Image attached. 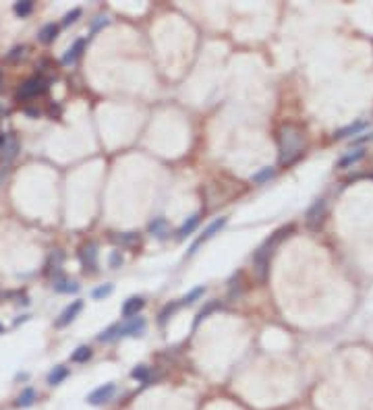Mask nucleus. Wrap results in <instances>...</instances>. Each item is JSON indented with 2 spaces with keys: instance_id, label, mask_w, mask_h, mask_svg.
I'll return each mask as SVG.
<instances>
[{
  "instance_id": "1",
  "label": "nucleus",
  "mask_w": 373,
  "mask_h": 410,
  "mask_svg": "<svg viewBox=\"0 0 373 410\" xmlns=\"http://www.w3.org/2000/svg\"><path fill=\"white\" fill-rule=\"evenodd\" d=\"M278 149H280V155L278 160L282 166H288L292 162H297L299 157L303 155V149H305V133L301 127L297 124H284L282 129L278 133Z\"/></svg>"
},
{
  "instance_id": "2",
  "label": "nucleus",
  "mask_w": 373,
  "mask_h": 410,
  "mask_svg": "<svg viewBox=\"0 0 373 410\" xmlns=\"http://www.w3.org/2000/svg\"><path fill=\"white\" fill-rule=\"evenodd\" d=\"M288 232H292V226H288V228H280V230L272 236V240H268L263 247H259V249H257V253L253 255V267H255V274H257V278H259L261 282H263L265 276H268L270 259H272L274 249H276L280 242H282L284 236H288Z\"/></svg>"
},
{
  "instance_id": "3",
  "label": "nucleus",
  "mask_w": 373,
  "mask_h": 410,
  "mask_svg": "<svg viewBox=\"0 0 373 410\" xmlns=\"http://www.w3.org/2000/svg\"><path fill=\"white\" fill-rule=\"evenodd\" d=\"M44 91H46V81L40 79V77H31L21 85L19 98L21 100H31V98H38L40 93H44Z\"/></svg>"
},
{
  "instance_id": "4",
  "label": "nucleus",
  "mask_w": 373,
  "mask_h": 410,
  "mask_svg": "<svg viewBox=\"0 0 373 410\" xmlns=\"http://www.w3.org/2000/svg\"><path fill=\"white\" fill-rule=\"evenodd\" d=\"M114 392H116V386H114V384H104V386L96 388V390H93V392L87 396V402H89L91 406H102V404H106V402L112 400Z\"/></svg>"
},
{
  "instance_id": "5",
  "label": "nucleus",
  "mask_w": 373,
  "mask_h": 410,
  "mask_svg": "<svg viewBox=\"0 0 373 410\" xmlns=\"http://www.w3.org/2000/svg\"><path fill=\"white\" fill-rule=\"evenodd\" d=\"M226 224H228V217H218V220H214V222H211V224H209V226L203 230V234H201V236H199V238L193 242V247H191V251H189V255H193L195 251H197V247H199L201 242H205V240H209L211 236H216V234L220 232V230H222Z\"/></svg>"
},
{
  "instance_id": "6",
  "label": "nucleus",
  "mask_w": 373,
  "mask_h": 410,
  "mask_svg": "<svg viewBox=\"0 0 373 410\" xmlns=\"http://www.w3.org/2000/svg\"><path fill=\"white\" fill-rule=\"evenodd\" d=\"M81 309H83V300H73L65 311H62L60 315H58V319H56V327H67L69 323H73L75 319H77V315L81 313Z\"/></svg>"
},
{
  "instance_id": "7",
  "label": "nucleus",
  "mask_w": 373,
  "mask_h": 410,
  "mask_svg": "<svg viewBox=\"0 0 373 410\" xmlns=\"http://www.w3.org/2000/svg\"><path fill=\"white\" fill-rule=\"evenodd\" d=\"M326 209H328L326 199H317L313 205H311V207L307 209V224H309L311 228L319 226V224H322V220L326 217Z\"/></svg>"
},
{
  "instance_id": "8",
  "label": "nucleus",
  "mask_w": 373,
  "mask_h": 410,
  "mask_svg": "<svg viewBox=\"0 0 373 410\" xmlns=\"http://www.w3.org/2000/svg\"><path fill=\"white\" fill-rule=\"evenodd\" d=\"M145 319L143 317H133L129 319L127 323H122L120 330H118V338H124V336H143L145 334Z\"/></svg>"
},
{
  "instance_id": "9",
  "label": "nucleus",
  "mask_w": 373,
  "mask_h": 410,
  "mask_svg": "<svg viewBox=\"0 0 373 410\" xmlns=\"http://www.w3.org/2000/svg\"><path fill=\"white\" fill-rule=\"evenodd\" d=\"M81 263H83L85 269L96 271V267H98V247L93 242H89V244H85L81 249Z\"/></svg>"
},
{
  "instance_id": "10",
  "label": "nucleus",
  "mask_w": 373,
  "mask_h": 410,
  "mask_svg": "<svg viewBox=\"0 0 373 410\" xmlns=\"http://www.w3.org/2000/svg\"><path fill=\"white\" fill-rule=\"evenodd\" d=\"M145 307V300H143V296H131V298H127L122 303V309H120V313H122V317H127V319H133V317H137V313L141 311Z\"/></svg>"
},
{
  "instance_id": "11",
  "label": "nucleus",
  "mask_w": 373,
  "mask_h": 410,
  "mask_svg": "<svg viewBox=\"0 0 373 410\" xmlns=\"http://www.w3.org/2000/svg\"><path fill=\"white\" fill-rule=\"evenodd\" d=\"M363 157H365V149H363V147H359V149H353V151H349L347 155H342V157H340V162H338V168L347 170V168L355 166L357 162H361Z\"/></svg>"
},
{
  "instance_id": "12",
  "label": "nucleus",
  "mask_w": 373,
  "mask_h": 410,
  "mask_svg": "<svg viewBox=\"0 0 373 410\" xmlns=\"http://www.w3.org/2000/svg\"><path fill=\"white\" fill-rule=\"evenodd\" d=\"M365 127H367V122L359 120V122H355V124H349V127H342V129H338V131L334 133V139H347V137H355V135H359V133H361Z\"/></svg>"
},
{
  "instance_id": "13",
  "label": "nucleus",
  "mask_w": 373,
  "mask_h": 410,
  "mask_svg": "<svg viewBox=\"0 0 373 410\" xmlns=\"http://www.w3.org/2000/svg\"><path fill=\"white\" fill-rule=\"evenodd\" d=\"M83 48H85V40H77V42L65 52V56H62V65H73V62L81 56Z\"/></svg>"
},
{
  "instance_id": "14",
  "label": "nucleus",
  "mask_w": 373,
  "mask_h": 410,
  "mask_svg": "<svg viewBox=\"0 0 373 410\" xmlns=\"http://www.w3.org/2000/svg\"><path fill=\"white\" fill-rule=\"evenodd\" d=\"M69 377V369L65 367V365H58V367H54L50 373H48V384L50 386H58V384H62Z\"/></svg>"
},
{
  "instance_id": "15",
  "label": "nucleus",
  "mask_w": 373,
  "mask_h": 410,
  "mask_svg": "<svg viewBox=\"0 0 373 410\" xmlns=\"http://www.w3.org/2000/svg\"><path fill=\"white\" fill-rule=\"evenodd\" d=\"M38 400V392L34 390V388H25L21 394H19V398H17V406L19 408H27V406H31V404H34Z\"/></svg>"
},
{
  "instance_id": "16",
  "label": "nucleus",
  "mask_w": 373,
  "mask_h": 410,
  "mask_svg": "<svg viewBox=\"0 0 373 410\" xmlns=\"http://www.w3.org/2000/svg\"><path fill=\"white\" fill-rule=\"evenodd\" d=\"M56 36H58V25H54V23L44 25V27L40 29V34H38V38H40L42 44H50V42H54Z\"/></svg>"
},
{
  "instance_id": "17",
  "label": "nucleus",
  "mask_w": 373,
  "mask_h": 410,
  "mask_svg": "<svg viewBox=\"0 0 373 410\" xmlns=\"http://www.w3.org/2000/svg\"><path fill=\"white\" fill-rule=\"evenodd\" d=\"M149 232L153 236H158V238H166V234H168V222H166L164 217H155L153 222L149 224Z\"/></svg>"
},
{
  "instance_id": "18",
  "label": "nucleus",
  "mask_w": 373,
  "mask_h": 410,
  "mask_svg": "<svg viewBox=\"0 0 373 410\" xmlns=\"http://www.w3.org/2000/svg\"><path fill=\"white\" fill-rule=\"evenodd\" d=\"M197 224H199V213H193V215L178 228V238H186V236H189V234L197 228Z\"/></svg>"
},
{
  "instance_id": "19",
  "label": "nucleus",
  "mask_w": 373,
  "mask_h": 410,
  "mask_svg": "<svg viewBox=\"0 0 373 410\" xmlns=\"http://www.w3.org/2000/svg\"><path fill=\"white\" fill-rule=\"evenodd\" d=\"M13 11H15V15L17 17H29L31 13H34V0H19V3H15V7H13Z\"/></svg>"
},
{
  "instance_id": "20",
  "label": "nucleus",
  "mask_w": 373,
  "mask_h": 410,
  "mask_svg": "<svg viewBox=\"0 0 373 410\" xmlns=\"http://www.w3.org/2000/svg\"><path fill=\"white\" fill-rule=\"evenodd\" d=\"M222 305H220V300H211V303H207L199 313H197V317H195V325H199L203 319H207L209 317V315L214 313V311H218V309H220Z\"/></svg>"
},
{
  "instance_id": "21",
  "label": "nucleus",
  "mask_w": 373,
  "mask_h": 410,
  "mask_svg": "<svg viewBox=\"0 0 373 410\" xmlns=\"http://www.w3.org/2000/svg\"><path fill=\"white\" fill-rule=\"evenodd\" d=\"M17 151H19L17 139H15V137H9V139H7V145H5V149H3V160H5V162H11L13 157L17 155Z\"/></svg>"
},
{
  "instance_id": "22",
  "label": "nucleus",
  "mask_w": 373,
  "mask_h": 410,
  "mask_svg": "<svg viewBox=\"0 0 373 410\" xmlns=\"http://www.w3.org/2000/svg\"><path fill=\"white\" fill-rule=\"evenodd\" d=\"M54 290L56 292H77L79 284L77 282H69V280H56L54 282Z\"/></svg>"
},
{
  "instance_id": "23",
  "label": "nucleus",
  "mask_w": 373,
  "mask_h": 410,
  "mask_svg": "<svg viewBox=\"0 0 373 410\" xmlns=\"http://www.w3.org/2000/svg\"><path fill=\"white\" fill-rule=\"evenodd\" d=\"M91 348H89V346H79V348L71 354V361L73 363H87L89 359H91Z\"/></svg>"
},
{
  "instance_id": "24",
  "label": "nucleus",
  "mask_w": 373,
  "mask_h": 410,
  "mask_svg": "<svg viewBox=\"0 0 373 410\" xmlns=\"http://www.w3.org/2000/svg\"><path fill=\"white\" fill-rule=\"evenodd\" d=\"M274 174H276V170L274 168H261L259 172H255V174H251V180L255 182V184H263L265 180H270V178H274Z\"/></svg>"
},
{
  "instance_id": "25",
  "label": "nucleus",
  "mask_w": 373,
  "mask_h": 410,
  "mask_svg": "<svg viewBox=\"0 0 373 410\" xmlns=\"http://www.w3.org/2000/svg\"><path fill=\"white\" fill-rule=\"evenodd\" d=\"M205 294V286H197V288H193L189 294H184L182 298H180V305H193L197 298H201Z\"/></svg>"
},
{
  "instance_id": "26",
  "label": "nucleus",
  "mask_w": 373,
  "mask_h": 410,
  "mask_svg": "<svg viewBox=\"0 0 373 410\" xmlns=\"http://www.w3.org/2000/svg\"><path fill=\"white\" fill-rule=\"evenodd\" d=\"M112 292H114V286H112V284H102V286H98L96 290L91 292V296L96 298V300H102V298H108Z\"/></svg>"
},
{
  "instance_id": "27",
  "label": "nucleus",
  "mask_w": 373,
  "mask_h": 410,
  "mask_svg": "<svg viewBox=\"0 0 373 410\" xmlns=\"http://www.w3.org/2000/svg\"><path fill=\"white\" fill-rule=\"evenodd\" d=\"M118 330H120V323L110 325L108 330H104V332L98 336V340H100V342H112V340H116V338H118Z\"/></svg>"
},
{
  "instance_id": "28",
  "label": "nucleus",
  "mask_w": 373,
  "mask_h": 410,
  "mask_svg": "<svg viewBox=\"0 0 373 410\" xmlns=\"http://www.w3.org/2000/svg\"><path fill=\"white\" fill-rule=\"evenodd\" d=\"M131 377H133V379H137V381L147 384V379H149V369H147L145 365H139V367H135V369L131 371Z\"/></svg>"
},
{
  "instance_id": "29",
  "label": "nucleus",
  "mask_w": 373,
  "mask_h": 410,
  "mask_svg": "<svg viewBox=\"0 0 373 410\" xmlns=\"http://www.w3.org/2000/svg\"><path fill=\"white\" fill-rule=\"evenodd\" d=\"M176 309H178V305H166V307H164V311L160 313V323H162V325L168 321V317H170V315H172Z\"/></svg>"
},
{
  "instance_id": "30",
  "label": "nucleus",
  "mask_w": 373,
  "mask_h": 410,
  "mask_svg": "<svg viewBox=\"0 0 373 410\" xmlns=\"http://www.w3.org/2000/svg\"><path fill=\"white\" fill-rule=\"evenodd\" d=\"M122 255H120V251H112V253H110V259H108V263H110V267H120L122 265Z\"/></svg>"
},
{
  "instance_id": "31",
  "label": "nucleus",
  "mask_w": 373,
  "mask_h": 410,
  "mask_svg": "<svg viewBox=\"0 0 373 410\" xmlns=\"http://www.w3.org/2000/svg\"><path fill=\"white\" fill-rule=\"evenodd\" d=\"M79 17H81V9H73L71 13L65 15V19H62V25H71V23H75Z\"/></svg>"
},
{
  "instance_id": "32",
  "label": "nucleus",
  "mask_w": 373,
  "mask_h": 410,
  "mask_svg": "<svg viewBox=\"0 0 373 410\" xmlns=\"http://www.w3.org/2000/svg\"><path fill=\"white\" fill-rule=\"evenodd\" d=\"M108 23H110V19H108V17H98L96 21L91 23V34H96V31H98L100 27H106Z\"/></svg>"
},
{
  "instance_id": "33",
  "label": "nucleus",
  "mask_w": 373,
  "mask_h": 410,
  "mask_svg": "<svg viewBox=\"0 0 373 410\" xmlns=\"http://www.w3.org/2000/svg\"><path fill=\"white\" fill-rule=\"evenodd\" d=\"M23 52H25V48L21 46V48H15L13 50V54H9V60H17L19 56H23Z\"/></svg>"
},
{
  "instance_id": "34",
  "label": "nucleus",
  "mask_w": 373,
  "mask_h": 410,
  "mask_svg": "<svg viewBox=\"0 0 373 410\" xmlns=\"http://www.w3.org/2000/svg\"><path fill=\"white\" fill-rule=\"evenodd\" d=\"M365 141H373V133H367V135H363V137H359V139H355L353 143L357 145V143H365Z\"/></svg>"
},
{
  "instance_id": "35",
  "label": "nucleus",
  "mask_w": 373,
  "mask_h": 410,
  "mask_svg": "<svg viewBox=\"0 0 373 410\" xmlns=\"http://www.w3.org/2000/svg\"><path fill=\"white\" fill-rule=\"evenodd\" d=\"M7 139H9V135H5V133H0V151L5 149V145H7Z\"/></svg>"
},
{
  "instance_id": "36",
  "label": "nucleus",
  "mask_w": 373,
  "mask_h": 410,
  "mask_svg": "<svg viewBox=\"0 0 373 410\" xmlns=\"http://www.w3.org/2000/svg\"><path fill=\"white\" fill-rule=\"evenodd\" d=\"M7 172H9V168H7V166H3V168H0V184H3V178L7 176Z\"/></svg>"
},
{
  "instance_id": "37",
  "label": "nucleus",
  "mask_w": 373,
  "mask_h": 410,
  "mask_svg": "<svg viewBox=\"0 0 373 410\" xmlns=\"http://www.w3.org/2000/svg\"><path fill=\"white\" fill-rule=\"evenodd\" d=\"M0 334H5V327H3V323H0Z\"/></svg>"
}]
</instances>
